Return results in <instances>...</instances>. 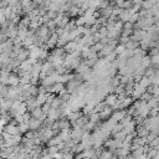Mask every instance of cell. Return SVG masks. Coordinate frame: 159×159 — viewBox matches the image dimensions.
<instances>
[{"mask_svg": "<svg viewBox=\"0 0 159 159\" xmlns=\"http://www.w3.org/2000/svg\"><path fill=\"white\" fill-rule=\"evenodd\" d=\"M144 92H145V88L142 87L138 82H135V84H134V87H133V91H132V93H130V97L133 98V101H134V99H139Z\"/></svg>", "mask_w": 159, "mask_h": 159, "instance_id": "obj_1", "label": "cell"}, {"mask_svg": "<svg viewBox=\"0 0 159 159\" xmlns=\"http://www.w3.org/2000/svg\"><path fill=\"white\" fill-rule=\"evenodd\" d=\"M30 114H31V117H32V118L39 119V120H41V122H43V120L46 119V114L42 112L41 107H36L35 109H32V111L30 112Z\"/></svg>", "mask_w": 159, "mask_h": 159, "instance_id": "obj_2", "label": "cell"}, {"mask_svg": "<svg viewBox=\"0 0 159 159\" xmlns=\"http://www.w3.org/2000/svg\"><path fill=\"white\" fill-rule=\"evenodd\" d=\"M50 55H51V56H53V57H56V58H61V60H63V58H65V56H66V52H65L63 47L55 46L53 48H51Z\"/></svg>", "mask_w": 159, "mask_h": 159, "instance_id": "obj_3", "label": "cell"}, {"mask_svg": "<svg viewBox=\"0 0 159 159\" xmlns=\"http://www.w3.org/2000/svg\"><path fill=\"white\" fill-rule=\"evenodd\" d=\"M125 116H127L125 109H116V111H113V112H112L111 118H112L113 120H116V122H120Z\"/></svg>", "mask_w": 159, "mask_h": 159, "instance_id": "obj_4", "label": "cell"}, {"mask_svg": "<svg viewBox=\"0 0 159 159\" xmlns=\"http://www.w3.org/2000/svg\"><path fill=\"white\" fill-rule=\"evenodd\" d=\"M19 80H20V77H19L17 72L11 71V72L9 73V77H7V84H9L10 87H11V86H17V84H19Z\"/></svg>", "mask_w": 159, "mask_h": 159, "instance_id": "obj_5", "label": "cell"}, {"mask_svg": "<svg viewBox=\"0 0 159 159\" xmlns=\"http://www.w3.org/2000/svg\"><path fill=\"white\" fill-rule=\"evenodd\" d=\"M117 102V94L116 93H107L104 96V103L107 104V107H113Z\"/></svg>", "mask_w": 159, "mask_h": 159, "instance_id": "obj_6", "label": "cell"}, {"mask_svg": "<svg viewBox=\"0 0 159 159\" xmlns=\"http://www.w3.org/2000/svg\"><path fill=\"white\" fill-rule=\"evenodd\" d=\"M27 124H29V130H39V129H40V127L42 125V122L31 117V118H30V120L27 122Z\"/></svg>", "mask_w": 159, "mask_h": 159, "instance_id": "obj_7", "label": "cell"}, {"mask_svg": "<svg viewBox=\"0 0 159 159\" xmlns=\"http://www.w3.org/2000/svg\"><path fill=\"white\" fill-rule=\"evenodd\" d=\"M112 112H113V109H112L111 107H106L103 111H101V112L98 113V116H99V119H101V120H106V119H108V118L111 117Z\"/></svg>", "mask_w": 159, "mask_h": 159, "instance_id": "obj_8", "label": "cell"}, {"mask_svg": "<svg viewBox=\"0 0 159 159\" xmlns=\"http://www.w3.org/2000/svg\"><path fill=\"white\" fill-rule=\"evenodd\" d=\"M61 142H63V140L61 139V137H60L58 134H56V135L51 137V138L46 142V144H47V147H51V145H58Z\"/></svg>", "mask_w": 159, "mask_h": 159, "instance_id": "obj_9", "label": "cell"}, {"mask_svg": "<svg viewBox=\"0 0 159 159\" xmlns=\"http://www.w3.org/2000/svg\"><path fill=\"white\" fill-rule=\"evenodd\" d=\"M16 58L19 60V62H21V61H25V60H27L29 58V50L27 48H22L17 55H16Z\"/></svg>", "mask_w": 159, "mask_h": 159, "instance_id": "obj_10", "label": "cell"}, {"mask_svg": "<svg viewBox=\"0 0 159 159\" xmlns=\"http://www.w3.org/2000/svg\"><path fill=\"white\" fill-rule=\"evenodd\" d=\"M138 83H139L142 87H144V88L147 89V88H148V87L152 84V81H150V78H149V77H145V76H143V77H142L139 81H138Z\"/></svg>", "mask_w": 159, "mask_h": 159, "instance_id": "obj_11", "label": "cell"}, {"mask_svg": "<svg viewBox=\"0 0 159 159\" xmlns=\"http://www.w3.org/2000/svg\"><path fill=\"white\" fill-rule=\"evenodd\" d=\"M62 101H61V98L56 94L55 97H53V99H52V102L50 103V106H51V108H60L61 106H62Z\"/></svg>", "mask_w": 159, "mask_h": 159, "instance_id": "obj_12", "label": "cell"}, {"mask_svg": "<svg viewBox=\"0 0 159 159\" xmlns=\"http://www.w3.org/2000/svg\"><path fill=\"white\" fill-rule=\"evenodd\" d=\"M106 107H107V104L104 103V101H99V102H97V103L94 104L93 111H94V112H97V113H99V112H101V111H103Z\"/></svg>", "mask_w": 159, "mask_h": 159, "instance_id": "obj_13", "label": "cell"}, {"mask_svg": "<svg viewBox=\"0 0 159 159\" xmlns=\"http://www.w3.org/2000/svg\"><path fill=\"white\" fill-rule=\"evenodd\" d=\"M124 47L127 48V50H135L137 47H139V42H137V41H132V40H129L125 45H124Z\"/></svg>", "mask_w": 159, "mask_h": 159, "instance_id": "obj_14", "label": "cell"}, {"mask_svg": "<svg viewBox=\"0 0 159 159\" xmlns=\"http://www.w3.org/2000/svg\"><path fill=\"white\" fill-rule=\"evenodd\" d=\"M140 66H143V67H149L150 66V57L148 56V55H144L142 58H140Z\"/></svg>", "mask_w": 159, "mask_h": 159, "instance_id": "obj_15", "label": "cell"}, {"mask_svg": "<svg viewBox=\"0 0 159 159\" xmlns=\"http://www.w3.org/2000/svg\"><path fill=\"white\" fill-rule=\"evenodd\" d=\"M17 128H19V133H20V134H25V133L29 130V124L25 123V122H22V123H20V124L17 125Z\"/></svg>", "mask_w": 159, "mask_h": 159, "instance_id": "obj_16", "label": "cell"}, {"mask_svg": "<svg viewBox=\"0 0 159 159\" xmlns=\"http://www.w3.org/2000/svg\"><path fill=\"white\" fill-rule=\"evenodd\" d=\"M112 135H113V138H114V139L123 140V139L125 138V135H127V134H125V133H124V130L122 129V130H119V132H116V133H114V134H112Z\"/></svg>", "mask_w": 159, "mask_h": 159, "instance_id": "obj_17", "label": "cell"}, {"mask_svg": "<svg viewBox=\"0 0 159 159\" xmlns=\"http://www.w3.org/2000/svg\"><path fill=\"white\" fill-rule=\"evenodd\" d=\"M148 145H149L150 148H155V149H159V137H155L154 139H152V140L148 143Z\"/></svg>", "mask_w": 159, "mask_h": 159, "instance_id": "obj_18", "label": "cell"}, {"mask_svg": "<svg viewBox=\"0 0 159 159\" xmlns=\"http://www.w3.org/2000/svg\"><path fill=\"white\" fill-rule=\"evenodd\" d=\"M155 155H158V149H155V148H150V150L145 154V157H147L148 159H152V158H154Z\"/></svg>", "mask_w": 159, "mask_h": 159, "instance_id": "obj_19", "label": "cell"}, {"mask_svg": "<svg viewBox=\"0 0 159 159\" xmlns=\"http://www.w3.org/2000/svg\"><path fill=\"white\" fill-rule=\"evenodd\" d=\"M62 159H75V154L71 150L65 152V153H62Z\"/></svg>", "mask_w": 159, "mask_h": 159, "instance_id": "obj_20", "label": "cell"}, {"mask_svg": "<svg viewBox=\"0 0 159 159\" xmlns=\"http://www.w3.org/2000/svg\"><path fill=\"white\" fill-rule=\"evenodd\" d=\"M150 57V65H158L159 63V56L154 55V56H149Z\"/></svg>", "mask_w": 159, "mask_h": 159, "instance_id": "obj_21", "label": "cell"}, {"mask_svg": "<svg viewBox=\"0 0 159 159\" xmlns=\"http://www.w3.org/2000/svg\"><path fill=\"white\" fill-rule=\"evenodd\" d=\"M41 109H42V112H43L45 114H47V113L50 112V109H51V106H50L48 103H43V104L41 106Z\"/></svg>", "mask_w": 159, "mask_h": 159, "instance_id": "obj_22", "label": "cell"}, {"mask_svg": "<svg viewBox=\"0 0 159 159\" xmlns=\"http://www.w3.org/2000/svg\"><path fill=\"white\" fill-rule=\"evenodd\" d=\"M5 40H7V37H6V35L4 34V32H1L0 31V43H2Z\"/></svg>", "mask_w": 159, "mask_h": 159, "instance_id": "obj_23", "label": "cell"}, {"mask_svg": "<svg viewBox=\"0 0 159 159\" xmlns=\"http://www.w3.org/2000/svg\"><path fill=\"white\" fill-rule=\"evenodd\" d=\"M41 155H50L48 148H42V149H41Z\"/></svg>", "mask_w": 159, "mask_h": 159, "instance_id": "obj_24", "label": "cell"}, {"mask_svg": "<svg viewBox=\"0 0 159 159\" xmlns=\"http://www.w3.org/2000/svg\"><path fill=\"white\" fill-rule=\"evenodd\" d=\"M2 99H4V97H2V96H1V94H0V102H1V101H2Z\"/></svg>", "mask_w": 159, "mask_h": 159, "instance_id": "obj_25", "label": "cell"}]
</instances>
